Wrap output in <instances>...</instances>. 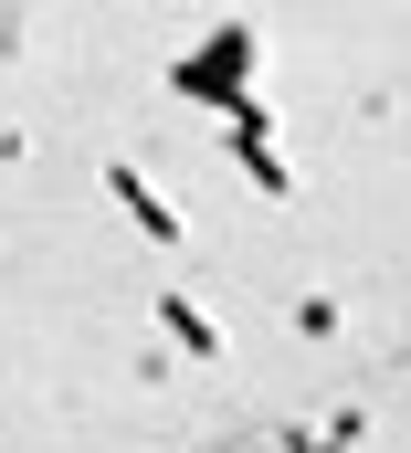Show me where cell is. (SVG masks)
<instances>
[{"instance_id": "cell-4", "label": "cell", "mask_w": 411, "mask_h": 453, "mask_svg": "<svg viewBox=\"0 0 411 453\" xmlns=\"http://www.w3.org/2000/svg\"><path fill=\"white\" fill-rule=\"evenodd\" d=\"M159 327H169V348H190V358H221V327L201 317V296H159Z\"/></svg>"}, {"instance_id": "cell-2", "label": "cell", "mask_w": 411, "mask_h": 453, "mask_svg": "<svg viewBox=\"0 0 411 453\" xmlns=\"http://www.w3.org/2000/svg\"><path fill=\"white\" fill-rule=\"evenodd\" d=\"M105 190H116V211H127L137 232H148V242H190V222L169 211V190H159V180H148L137 158H116V169H105Z\"/></svg>"}, {"instance_id": "cell-1", "label": "cell", "mask_w": 411, "mask_h": 453, "mask_svg": "<svg viewBox=\"0 0 411 453\" xmlns=\"http://www.w3.org/2000/svg\"><path fill=\"white\" fill-rule=\"evenodd\" d=\"M169 85L190 96V106H211L221 127H243V116H264L253 106V21H221L190 64H169Z\"/></svg>"}, {"instance_id": "cell-3", "label": "cell", "mask_w": 411, "mask_h": 453, "mask_svg": "<svg viewBox=\"0 0 411 453\" xmlns=\"http://www.w3.org/2000/svg\"><path fill=\"white\" fill-rule=\"evenodd\" d=\"M221 148L243 158V180H253V190L296 201V169H285V148H275V116H243V127H221Z\"/></svg>"}, {"instance_id": "cell-5", "label": "cell", "mask_w": 411, "mask_h": 453, "mask_svg": "<svg viewBox=\"0 0 411 453\" xmlns=\"http://www.w3.org/2000/svg\"><path fill=\"white\" fill-rule=\"evenodd\" d=\"M285 453H359V411H337L327 433H296V443H285Z\"/></svg>"}]
</instances>
